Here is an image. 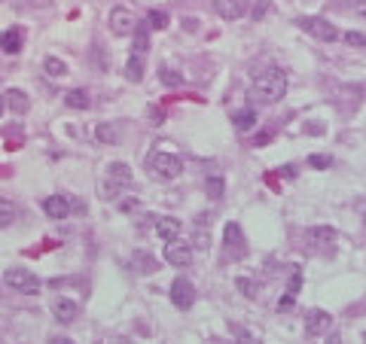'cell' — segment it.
<instances>
[{
	"instance_id": "6",
	"label": "cell",
	"mask_w": 366,
	"mask_h": 344,
	"mask_svg": "<svg viewBox=\"0 0 366 344\" xmlns=\"http://www.w3.org/2000/svg\"><path fill=\"white\" fill-rule=\"evenodd\" d=\"M110 31H113L116 37H132L137 31V18H134L132 9H125V6L110 9Z\"/></svg>"
},
{
	"instance_id": "33",
	"label": "cell",
	"mask_w": 366,
	"mask_h": 344,
	"mask_svg": "<svg viewBox=\"0 0 366 344\" xmlns=\"http://www.w3.org/2000/svg\"><path fill=\"white\" fill-rule=\"evenodd\" d=\"M345 43H348V46H366V37L357 34V31H351V34H345Z\"/></svg>"
},
{
	"instance_id": "38",
	"label": "cell",
	"mask_w": 366,
	"mask_h": 344,
	"mask_svg": "<svg viewBox=\"0 0 366 344\" xmlns=\"http://www.w3.org/2000/svg\"><path fill=\"white\" fill-rule=\"evenodd\" d=\"M363 344H366V336H363Z\"/></svg>"
},
{
	"instance_id": "36",
	"label": "cell",
	"mask_w": 366,
	"mask_h": 344,
	"mask_svg": "<svg viewBox=\"0 0 366 344\" xmlns=\"http://www.w3.org/2000/svg\"><path fill=\"white\" fill-rule=\"evenodd\" d=\"M49 341H52V344H70V338H58V336H52Z\"/></svg>"
},
{
	"instance_id": "24",
	"label": "cell",
	"mask_w": 366,
	"mask_h": 344,
	"mask_svg": "<svg viewBox=\"0 0 366 344\" xmlns=\"http://www.w3.org/2000/svg\"><path fill=\"white\" fill-rule=\"evenodd\" d=\"M15 204L13 201H6V198H0V229H6V226H13L15 222Z\"/></svg>"
},
{
	"instance_id": "34",
	"label": "cell",
	"mask_w": 366,
	"mask_h": 344,
	"mask_svg": "<svg viewBox=\"0 0 366 344\" xmlns=\"http://www.w3.org/2000/svg\"><path fill=\"white\" fill-rule=\"evenodd\" d=\"M354 13L357 15H366V0H354Z\"/></svg>"
},
{
	"instance_id": "37",
	"label": "cell",
	"mask_w": 366,
	"mask_h": 344,
	"mask_svg": "<svg viewBox=\"0 0 366 344\" xmlns=\"http://www.w3.org/2000/svg\"><path fill=\"white\" fill-rule=\"evenodd\" d=\"M4 107H6V98L0 95V116H4Z\"/></svg>"
},
{
	"instance_id": "10",
	"label": "cell",
	"mask_w": 366,
	"mask_h": 344,
	"mask_svg": "<svg viewBox=\"0 0 366 344\" xmlns=\"http://www.w3.org/2000/svg\"><path fill=\"white\" fill-rule=\"evenodd\" d=\"M308 241H311V247H315V250H333L336 231L329 226H311L308 229Z\"/></svg>"
},
{
	"instance_id": "9",
	"label": "cell",
	"mask_w": 366,
	"mask_h": 344,
	"mask_svg": "<svg viewBox=\"0 0 366 344\" xmlns=\"http://www.w3.org/2000/svg\"><path fill=\"white\" fill-rule=\"evenodd\" d=\"M165 262L174 265V268H187L192 262V247L180 244V241H171V244L165 247Z\"/></svg>"
},
{
	"instance_id": "31",
	"label": "cell",
	"mask_w": 366,
	"mask_h": 344,
	"mask_svg": "<svg viewBox=\"0 0 366 344\" xmlns=\"http://www.w3.org/2000/svg\"><path fill=\"white\" fill-rule=\"evenodd\" d=\"M162 82H165V86H180L183 77H177V73H174V70L165 68V70H162Z\"/></svg>"
},
{
	"instance_id": "35",
	"label": "cell",
	"mask_w": 366,
	"mask_h": 344,
	"mask_svg": "<svg viewBox=\"0 0 366 344\" xmlns=\"http://www.w3.org/2000/svg\"><path fill=\"white\" fill-rule=\"evenodd\" d=\"M327 344H342V336H339V332H333V336L327 338Z\"/></svg>"
},
{
	"instance_id": "18",
	"label": "cell",
	"mask_w": 366,
	"mask_h": 344,
	"mask_svg": "<svg viewBox=\"0 0 366 344\" xmlns=\"http://www.w3.org/2000/svg\"><path fill=\"white\" fill-rule=\"evenodd\" d=\"M299 286H302V272H293L290 284H287V295L278 302V311H290L293 308V302H296V295H299Z\"/></svg>"
},
{
	"instance_id": "12",
	"label": "cell",
	"mask_w": 366,
	"mask_h": 344,
	"mask_svg": "<svg viewBox=\"0 0 366 344\" xmlns=\"http://www.w3.org/2000/svg\"><path fill=\"white\" fill-rule=\"evenodd\" d=\"M220 18H226V22H235V18H241L247 13V0H214Z\"/></svg>"
},
{
	"instance_id": "8",
	"label": "cell",
	"mask_w": 366,
	"mask_h": 344,
	"mask_svg": "<svg viewBox=\"0 0 366 344\" xmlns=\"http://www.w3.org/2000/svg\"><path fill=\"white\" fill-rule=\"evenodd\" d=\"M329 326H333V317H329L327 311H308L305 314V336L308 338H317V336H324V332H329Z\"/></svg>"
},
{
	"instance_id": "17",
	"label": "cell",
	"mask_w": 366,
	"mask_h": 344,
	"mask_svg": "<svg viewBox=\"0 0 366 344\" xmlns=\"http://www.w3.org/2000/svg\"><path fill=\"white\" fill-rule=\"evenodd\" d=\"M132 265H134V272H137V274H153L156 268H159V262H156V256H150L146 250H134Z\"/></svg>"
},
{
	"instance_id": "32",
	"label": "cell",
	"mask_w": 366,
	"mask_h": 344,
	"mask_svg": "<svg viewBox=\"0 0 366 344\" xmlns=\"http://www.w3.org/2000/svg\"><path fill=\"white\" fill-rule=\"evenodd\" d=\"M308 165H311V168H329V165H333V159H329V155H311Z\"/></svg>"
},
{
	"instance_id": "27",
	"label": "cell",
	"mask_w": 366,
	"mask_h": 344,
	"mask_svg": "<svg viewBox=\"0 0 366 344\" xmlns=\"http://www.w3.org/2000/svg\"><path fill=\"white\" fill-rule=\"evenodd\" d=\"M46 73H49V77H64V73H68V64L64 61H58V58H46Z\"/></svg>"
},
{
	"instance_id": "13",
	"label": "cell",
	"mask_w": 366,
	"mask_h": 344,
	"mask_svg": "<svg viewBox=\"0 0 366 344\" xmlns=\"http://www.w3.org/2000/svg\"><path fill=\"white\" fill-rule=\"evenodd\" d=\"M43 210H46V217H49V219H68L70 204H68L64 195H49V198L43 201Z\"/></svg>"
},
{
	"instance_id": "21",
	"label": "cell",
	"mask_w": 366,
	"mask_h": 344,
	"mask_svg": "<svg viewBox=\"0 0 366 344\" xmlns=\"http://www.w3.org/2000/svg\"><path fill=\"white\" fill-rule=\"evenodd\" d=\"M232 122H235L238 132H247V128H253V125H256V110H253V107L238 110V113L232 116Z\"/></svg>"
},
{
	"instance_id": "11",
	"label": "cell",
	"mask_w": 366,
	"mask_h": 344,
	"mask_svg": "<svg viewBox=\"0 0 366 344\" xmlns=\"http://www.w3.org/2000/svg\"><path fill=\"white\" fill-rule=\"evenodd\" d=\"M156 235H159L165 244H171V241H180L183 235V226H180V219H174V217H162L159 222H156Z\"/></svg>"
},
{
	"instance_id": "3",
	"label": "cell",
	"mask_w": 366,
	"mask_h": 344,
	"mask_svg": "<svg viewBox=\"0 0 366 344\" xmlns=\"http://www.w3.org/2000/svg\"><path fill=\"white\" fill-rule=\"evenodd\" d=\"M4 281L13 286V293H22V295H37L43 286L40 277H37L34 272H27V268H6Z\"/></svg>"
},
{
	"instance_id": "2",
	"label": "cell",
	"mask_w": 366,
	"mask_h": 344,
	"mask_svg": "<svg viewBox=\"0 0 366 344\" xmlns=\"http://www.w3.org/2000/svg\"><path fill=\"white\" fill-rule=\"evenodd\" d=\"M146 171H150L153 180L168 183V180H174V177H180L183 162L174 153H159L156 150V153H150V159H146Z\"/></svg>"
},
{
	"instance_id": "5",
	"label": "cell",
	"mask_w": 366,
	"mask_h": 344,
	"mask_svg": "<svg viewBox=\"0 0 366 344\" xmlns=\"http://www.w3.org/2000/svg\"><path fill=\"white\" fill-rule=\"evenodd\" d=\"M296 25H299L305 34L317 37V40H324V43L339 40V31L327 22V18H320V15H302V18H296Z\"/></svg>"
},
{
	"instance_id": "14",
	"label": "cell",
	"mask_w": 366,
	"mask_h": 344,
	"mask_svg": "<svg viewBox=\"0 0 366 344\" xmlns=\"http://www.w3.org/2000/svg\"><path fill=\"white\" fill-rule=\"evenodd\" d=\"M52 314H55V320L58 323H73L80 317V305L70 302V299H55L52 302Z\"/></svg>"
},
{
	"instance_id": "4",
	"label": "cell",
	"mask_w": 366,
	"mask_h": 344,
	"mask_svg": "<svg viewBox=\"0 0 366 344\" xmlns=\"http://www.w3.org/2000/svg\"><path fill=\"white\" fill-rule=\"evenodd\" d=\"M132 168H128L125 162H110L107 165V198H116L122 189L132 186Z\"/></svg>"
},
{
	"instance_id": "26",
	"label": "cell",
	"mask_w": 366,
	"mask_h": 344,
	"mask_svg": "<svg viewBox=\"0 0 366 344\" xmlns=\"http://www.w3.org/2000/svg\"><path fill=\"white\" fill-rule=\"evenodd\" d=\"M208 241H210V235L205 231V217H198V229H196V238H192V247L205 250V247H208Z\"/></svg>"
},
{
	"instance_id": "7",
	"label": "cell",
	"mask_w": 366,
	"mask_h": 344,
	"mask_svg": "<svg viewBox=\"0 0 366 344\" xmlns=\"http://www.w3.org/2000/svg\"><path fill=\"white\" fill-rule=\"evenodd\" d=\"M171 302L177 305V308H192V302H196V286H192L187 277H174V284H171Z\"/></svg>"
},
{
	"instance_id": "16",
	"label": "cell",
	"mask_w": 366,
	"mask_h": 344,
	"mask_svg": "<svg viewBox=\"0 0 366 344\" xmlns=\"http://www.w3.org/2000/svg\"><path fill=\"white\" fill-rule=\"evenodd\" d=\"M4 98H6V107L13 110L15 116H25L27 110H31V98H27V95H25L22 89H9V91H6Z\"/></svg>"
},
{
	"instance_id": "19",
	"label": "cell",
	"mask_w": 366,
	"mask_h": 344,
	"mask_svg": "<svg viewBox=\"0 0 366 344\" xmlns=\"http://www.w3.org/2000/svg\"><path fill=\"white\" fill-rule=\"evenodd\" d=\"M0 49L9 52V55H15V52H22V31H4L0 34Z\"/></svg>"
},
{
	"instance_id": "22",
	"label": "cell",
	"mask_w": 366,
	"mask_h": 344,
	"mask_svg": "<svg viewBox=\"0 0 366 344\" xmlns=\"http://www.w3.org/2000/svg\"><path fill=\"white\" fill-rule=\"evenodd\" d=\"M146 31H150V22H137V31H134V52L137 55H144L146 49H150V34H146Z\"/></svg>"
},
{
	"instance_id": "25",
	"label": "cell",
	"mask_w": 366,
	"mask_h": 344,
	"mask_svg": "<svg viewBox=\"0 0 366 344\" xmlns=\"http://www.w3.org/2000/svg\"><path fill=\"white\" fill-rule=\"evenodd\" d=\"M235 286L238 290H241L247 299H256V295H260V284H253V281H247V277H238L235 281Z\"/></svg>"
},
{
	"instance_id": "28",
	"label": "cell",
	"mask_w": 366,
	"mask_h": 344,
	"mask_svg": "<svg viewBox=\"0 0 366 344\" xmlns=\"http://www.w3.org/2000/svg\"><path fill=\"white\" fill-rule=\"evenodd\" d=\"M146 22H150L153 31H162V27H168V13H162V9H153Z\"/></svg>"
},
{
	"instance_id": "30",
	"label": "cell",
	"mask_w": 366,
	"mask_h": 344,
	"mask_svg": "<svg viewBox=\"0 0 366 344\" xmlns=\"http://www.w3.org/2000/svg\"><path fill=\"white\" fill-rule=\"evenodd\" d=\"M98 141L101 144H116V128L107 125V122H101L98 125Z\"/></svg>"
},
{
	"instance_id": "29",
	"label": "cell",
	"mask_w": 366,
	"mask_h": 344,
	"mask_svg": "<svg viewBox=\"0 0 366 344\" xmlns=\"http://www.w3.org/2000/svg\"><path fill=\"white\" fill-rule=\"evenodd\" d=\"M205 192L210 195V198H223V180H220V177H210V180L205 183Z\"/></svg>"
},
{
	"instance_id": "15",
	"label": "cell",
	"mask_w": 366,
	"mask_h": 344,
	"mask_svg": "<svg viewBox=\"0 0 366 344\" xmlns=\"http://www.w3.org/2000/svg\"><path fill=\"white\" fill-rule=\"evenodd\" d=\"M223 238H226L229 253H232L235 259L244 256V238H241V226H238V222H229L226 231H223Z\"/></svg>"
},
{
	"instance_id": "20",
	"label": "cell",
	"mask_w": 366,
	"mask_h": 344,
	"mask_svg": "<svg viewBox=\"0 0 366 344\" xmlns=\"http://www.w3.org/2000/svg\"><path fill=\"white\" fill-rule=\"evenodd\" d=\"M64 104H68L70 110H86L92 101H89V91L86 89H73V91H68L64 95Z\"/></svg>"
},
{
	"instance_id": "23",
	"label": "cell",
	"mask_w": 366,
	"mask_h": 344,
	"mask_svg": "<svg viewBox=\"0 0 366 344\" xmlns=\"http://www.w3.org/2000/svg\"><path fill=\"white\" fill-rule=\"evenodd\" d=\"M125 77L132 79V82H141V79H144V61H141V55H132V58H128Z\"/></svg>"
},
{
	"instance_id": "1",
	"label": "cell",
	"mask_w": 366,
	"mask_h": 344,
	"mask_svg": "<svg viewBox=\"0 0 366 344\" xmlns=\"http://www.w3.org/2000/svg\"><path fill=\"white\" fill-rule=\"evenodd\" d=\"M284 91H287V77H284V70H278V68L263 70L260 77L253 79V86H251V95H253L256 101H265V104H274V101H281Z\"/></svg>"
}]
</instances>
